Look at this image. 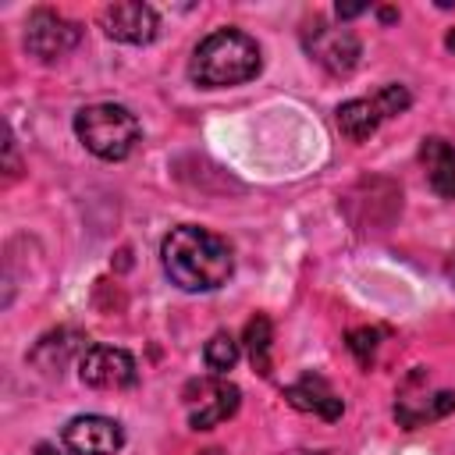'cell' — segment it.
<instances>
[{
  "mask_svg": "<svg viewBox=\"0 0 455 455\" xmlns=\"http://www.w3.org/2000/svg\"><path fill=\"white\" fill-rule=\"evenodd\" d=\"M160 263L171 284H178L181 291H213L235 270L228 242L196 224L171 228V235L160 245Z\"/></svg>",
  "mask_w": 455,
  "mask_h": 455,
  "instance_id": "6da1fadb",
  "label": "cell"
},
{
  "mask_svg": "<svg viewBox=\"0 0 455 455\" xmlns=\"http://www.w3.org/2000/svg\"><path fill=\"white\" fill-rule=\"evenodd\" d=\"M259 68H263V57L252 36L238 28H217L196 46L188 75L203 89H228L256 78Z\"/></svg>",
  "mask_w": 455,
  "mask_h": 455,
  "instance_id": "7a4b0ae2",
  "label": "cell"
},
{
  "mask_svg": "<svg viewBox=\"0 0 455 455\" xmlns=\"http://www.w3.org/2000/svg\"><path fill=\"white\" fill-rule=\"evenodd\" d=\"M78 142L100 160H124L139 142V117L121 103H92L75 114Z\"/></svg>",
  "mask_w": 455,
  "mask_h": 455,
  "instance_id": "3957f363",
  "label": "cell"
},
{
  "mask_svg": "<svg viewBox=\"0 0 455 455\" xmlns=\"http://www.w3.org/2000/svg\"><path fill=\"white\" fill-rule=\"evenodd\" d=\"M238 402H242V391L224 377H203L185 387V409L196 430H210L224 423L228 416L238 412Z\"/></svg>",
  "mask_w": 455,
  "mask_h": 455,
  "instance_id": "277c9868",
  "label": "cell"
},
{
  "mask_svg": "<svg viewBox=\"0 0 455 455\" xmlns=\"http://www.w3.org/2000/svg\"><path fill=\"white\" fill-rule=\"evenodd\" d=\"M302 43H306V53L331 75H352L359 57H363V46L359 39L348 32V28H334L327 21H313L306 32H302Z\"/></svg>",
  "mask_w": 455,
  "mask_h": 455,
  "instance_id": "5b68a950",
  "label": "cell"
},
{
  "mask_svg": "<svg viewBox=\"0 0 455 455\" xmlns=\"http://www.w3.org/2000/svg\"><path fill=\"white\" fill-rule=\"evenodd\" d=\"M78 39H82V28L57 11L39 7L25 21V46L39 60H60L64 53H71L78 46Z\"/></svg>",
  "mask_w": 455,
  "mask_h": 455,
  "instance_id": "8992f818",
  "label": "cell"
},
{
  "mask_svg": "<svg viewBox=\"0 0 455 455\" xmlns=\"http://www.w3.org/2000/svg\"><path fill=\"white\" fill-rule=\"evenodd\" d=\"M78 377L82 384L96 391H121L135 384L139 370H135L132 352L114 348V345H89V352H82L78 359Z\"/></svg>",
  "mask_w": 455,
  "mask_h": 455,
  "instance_id": "52a82bcc",
  "label": "cell"
},
{
  "mask_svg": "<svg viewBox=\"0 0 455 455\" xmlns=\"http://www.w3.org/2000/svg\"><path fill=\"white\" fill-rule=\"evenodd\" d=\"M60 437H64L71 455H117L121 444H124L121 423L110 419V416H96V412L68 419Z\"/></svg>",
  "mask_w": 455,
  "mask_h": 455,
  "instance_id": "ba28073f",
  "label": "cell"
},
{
  "mask_svg": "<svg viewBox=\"0 0 455 455\" xmlns=\"http://www.w3.org/2000/svg\"><path fill=\"white\" fill-rule=\"evenodd\" d=\"M100 25L110 39L142 46V43H153V36L160 28V18L149 4H110V7H103Z\"/></svg>",
  "mask_w": 455,
  "mask_h": 455,
  "instance_id": "9c48e42d",
  "label": "cell"
},
{
  "mask_svg": "<svg viewBox=\"0 0 455 455\" xmlns=\"http://www.w3.org/2000/svg\"><path fill=\"white\" fill-rule=\"evenodd\" d=\"M284 398H288V405H295L299 412H313V416H320V419H338V416H341V398H338L334 387H331L323 377H316V373H306L302 380L288 384V387H284Z\"/></svg>",
  "mask_w": 455,
  "mask_h": 455,
  "instance_id": "30bf717a",
  "label": "cell"
},
{
  "mask_svg": "<svg viewBox=\"0 0 455 455\" xmlns=\"http://www.w3.org/2000/svg\"><path fill=\"white\" fill-rule=\"evenodd\" d=\"M419 160L427 167L430 188L444 199H455V146L444 139H427L419 149Z\"/></svg>",
  "mask_w": 455,
  "mask_h": 455,
  "instance_id": "8fae6325",
  "label": "cell"
},
{
  "mask_svg": "<svg viewBox=\"0 0 455 455\" xmlns=\"http://www.w3.org/2000/svg\"><path fill=\"white\" fill-rule=\"evenodd\" d=\"M334 121H338V128H341V135H345V139L363 142V139H370V135L377 132L380 114H377L373 100H348V103H341V107H338Z\"/></svg>",
  "mask_w": 455,
  "mask_h": 455,
  "instance_id": "7c38bea8",
  "label": "cell"
},
{
  "mask_svg": "<svg viewBox=\"0 0 455 455\" xmlns=\"http://www.w3.org/2000/svg\"><path fill=\"white\" fill-rule=\"evenodd\" d=\"M242 345L249 352V363L252 370H259L263 377L270 373V345H274V327L263 313H256L249 323H245V334H242Z\"/></svg>",
  "mask_w": 455,
  "mask_h": 455,
  "instance_id": "4fadbf2b",
  "label": "cell"
},
{
  "mask_svg": "<svg viewBox=\"0 0 455 455\" xmlns=\"http://www.w3.org/2000/svg\"><path fill=\"white\" fill-rule=\"evenodd\" d=\"M238 355H242V348H238V341H235L228 331H217V334L206 341V348H203V359H206V366H210L213 377H224L228 370H235Z\"/></svg>",
  "mask_w": 455,
  "mask_h": 455,
  "instance_id": "5bb4252c",
  "label": "cell"
},
{
  "mask_svg": "<svg viewBox=\"0 0 455 455\" xmlns=\"http://www.w3.org/2000/svg\"><path fill=\"white\" fill-rule=\"evenodd\" d=\"M409 103H412V96H409L405 85H384V89L373 96V107H377L380 117H395V114H402V110H409Z\"/></svg>",
  "mask_w": 455,
  "mask_h": 455,
  "instance_id": "9a60e30c",
  "label": "cell"
},
{
  "mask_svg": "<svg viewBox=\"0 0 455 455\" xmlns=\"http://www.w3.org/2000/svg\"><path fill=\"white\" fill-rule=\"evenodd\" d=\"M348 352L359 359V366H370L373 363V352H377V345H380V334L373 331V327H355V331H348Z\"/></svg>",
  "mask_w": 455,
  "mask_h": 455,
  "instance_id": "2e32d148",
  "label": "cell"
},
{
  "mask_svg": "<svg viewBox=\"0 0 455 455\" xmlns=\"http://www.w3.org/2000/svg\"><path fill=\"white\" fill-rule=\"evenodd\" d=\"M334 11H338V18H341V21H348V18H359V14L366 11V4H338Z\"/></svg>",
  "mask_w": 455,
  "mask_h": 455,
  "instance_id": "e0dca14e",
  "label": "cell"
},
{
  "mask_svg": "<svg viewBox=\"0 0 455 455\" xmlns=\"http://www.w3.org/2000/svg\"><path fill=\"white\" fill-rule=\"evenodd\" d=\"M380 21H387V25L398 21V11H395V7H380Z\"/></svg>",
  "mask_w": 455,
  "mask_h": 455,
  "instance_id": "ac0fdd59",
  "label": "cell"
},
{
  "mask_svg": "<svg viewBox=\"0 0 455 455\" xmlns=\"http://www.w3.org/2000/svg\"><path fill=\"white\" fill-rule=\"evenodd\" d=\"M36 455H60L53 444H36Z\"/></svg>",
  "mask_w": 455,
  "mask_h": 455,
  "instance_id": "d6986e66",
  "label": "cell"
},
{
  "mask_svg": "<svg viewBox=\"0 0 455 455\" xmlns=\"http://www.w3.org/2000/svg\"><path fill=\"white\" fill-rule=\"evenodd\" d=\"M444 46H448V50H451V53H455V28H451V32H448V36H444Z\"/></svg>",
  "mask_w": 455,
  "mask_h": 455,
  "instance_id": "ffe728a7",
  "label": "cell"
},
{
  "mask_svg": "<svg viewBox=\"0 0 455 455\" xmlns=\"http://www.w3.org/2000/svg\"><path fill=\"white\" fill-rule=\"evenodd\" d=\"M199 455H224L220 448H206V451H199Z\"/></svg>",
  "mask_w": 455,
  "mask_h": 455,
  "instance_id": "44dd1931",
  "label": "cell"
},
{
  "mask_svg": "<svg viewBox=\"0 0 455 455\" xmlns=\"http://www.w3.org/2000/svg\"><path fill=\"white\" fill-rule=\"evenodd\" d=\"M451 274H455V263H451Z\"/></svg>",
  "mask_w": 455,
  "mask_h": 455,
  "instance_id": "7402d4cb",
  "label": "cell"
}]
</instances>
